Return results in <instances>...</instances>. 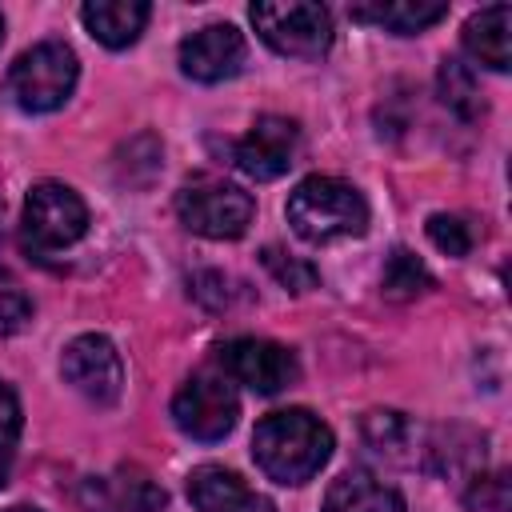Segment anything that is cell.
<instances>
[{
	"label": "cell",
	"instance_id": "obj_19",
	"mask_svg": "<svg viewBox=\"0 0 512 512\" xmlns=\"http://www.w3.org/2000/svg\"><path fill=\"white\" fill-rule=\"evenodd\" d=\"M440 100L464 120L480 116V108H484L480 104V88H476V76H472V68L464 60H444L440 64Z\"/></svg>",
	"mask_w": 512,
	"mask_h": 512
},
{
	"label": "cell",
	"instance_id": "obj_25",
	"mask_svg": "<svg viewBox=\"0 0 512 512\" xmlns=\"http://www.w3.org/2000/svg\"><path fill=\"white\" fill-rule=\"evenodd\" d=\"M16 436H20V400L0 380V452H8L16 444Z\"/></svg>",
	"mask_w": 512,
	"mask_h": 512
},
{
	"label": "cell",
	"instance_id": "obj_1",
	"mask_svg": "<svg viewBox=\"0 0 512 512\" xmlns=\"http://www.w3.org/2000/svg\"><path fill=\"white\" fill-rule=\"evenodd\" d=\"M252 456L260 464V472L276 484H304L312 480L328 456H332V428L304 412V408H288V412H272L256 424L252 432Z\"/></svg>",
	"mask_w": 512,
	"mask_h": 512
},
{
	"label": "cell",
	"instance_id": "obj_23",
	"mask_svg": "<svg viewBox=\"0 0 512 512\" xmlns=\"http://www.w3.org/2000/svg\"><path fill=\"white\" fill-rule=\"evenodd\" d=\"M428 240H432L440 252H448V256H468V248H472V228H468L460 216L436 212V216H428Z\"/></svg>",
	"mask_w": 512,
	"mask_h": 512
},
{
	"label": "cell",
	"instance_id": "obj_26",
	"mask_svg": "<svg viewBox=\"0 0 512 512\" xmlns=\"http://www.w3.org/2000/svg\"><path fill=\"white\" fill-rule=\"evenodd\" d=\"M4 512H40V508H32V504H12V508H4Z\"/></svg>",
	"mask_w": 512,
	"mask_h": 512
},
{
	"label": "cell",
	"instance_id": "obj_12",
	"mask_svg": "<svg viewBox=\"0 0 512 512\" xmlns=\"http://www.w3.org/2000/svg\"><path fill=\"white\" fill-rule=\"evenodd\" d=\"M188 500L200 512H276L268 496H260L256 488H248L236 472L220 464H200L188 476Z\"/></svg>",
	"mask_w": 512,
	"mask_h": 512
},
{
	"label": "cell",
	"instance_id": "obj_3",
	"mask_svg": "<svg viewBox=\"0 0 512 512\" xmlns=\"http://www.w3.org/2000/svg\"><path fill=\"white\" fill-rule=\"evenodd\" d=\"M80 64L64 40H44L20 52L4 76V96L20 112H56L76 88Z\"/></svg>",
	"mask_w": 512,
	"mask_h": 512
},
{
	"label": "cell",
	"instance_id": "obj_10",
	"mask_svg": "<svg viewBox=\"0 0 512 512\" xmlns=\"http://www.w3.org/2000/svg\"><path fill=\"white\" fill-rule=\"evenodd\" d=\"M248 44L232 24H204L200 32L180 40V72L200 84L232 80L244 68Z\"/></svg>",
	"mask_w": 512,
	"mask_h": 512
},
{
	"label": "cell",
	"instance_id": "obj_17",
	"mask_svg": "<svg viewBox=\"0 0 512 512\" xmlns=\"http://www.w3.org/2000/svg\"><path fill=\"white\" fill-rule=\"evenodd\" d=\"M364 440L388 456V460H400V464H412L416 460V428L404 412H388V408H376L364 416Z\"/></svg>",
	"mask_w": 512,
	"mask_h": 512
},
{
	"label": "cell",
	"instance_id": "obj_7",
	"mask_svg": "<svg viewBox=\"0 0 512 512\" xmlns=\"http://www.w3.org/2000/svg\"><path fill=\"white\" fill-rule=\"evenodd\" d=\"M240 416L236 388L224 372H192L172 396V420L192 440H224Z\"/></svg>",
	"mask_w": 512,
	"mask_h": 512
},
{
	"label": "cell",
	"instance_id": "obj_27",
	"mask_svg": "<svg viewBox=\"0 0 512 512\" xmlns=\"http://www.w3.org/2000/svg\"><path fill=\"white\" fill-rule=\"evenodd\" d=\"M0 40H4V16H0Z\"/></svg>",
	"mask_w": 512,
	"mask_h": 512
},
{
	"label": "cell",
	"instance_id": "obj_4",
	"mask_svg": "<svg viewBox=\"0 0 512 512\" xmlns=\"http://www.w3.org/2000/svg\"><path fill=\"white\" fill-rule=\"evenodd\" d=\"M176 216L204 240H236L252 224V196L220 176H192L176 192Z\"/></svg>",
	"mask_w": 512,
	"mask_h": 512
},
{
	"label": "cell",
	"instance_id": "obj_14",
	"mask_svg": "<svg viewBox=\"0 0 512 512\" xmlns=\"http://www.w3.org/2000/svg\"><path fill=\"white\" fill-rule=\"evenodd\" d=\"M152 8L144 0H88L80 8L84 28L104 44V48H128L140 40Z\"/></svg>",
	"mask_w": 512,
	"mask_h": 512
},
{
	"label": "cell",
	"instance_id": "obj_6",
	"mask_svg": "<svg viewBox=\"0 0 512 512\" xmlns=\"http://www.w3.org/2000/svg\"><path fill=\"white\" fill-rule=\"evenodd\" d=\"M260 40L296 60H316L332 44V16L324 4L312 0H288V4H252L248 8Z\"/></svg>",
	"mask_w": 512,
	"mask_h": 512
},
{
	"label": "cell",
	"instance_id": "obj_8",
	"mask_svg": "<svg viewBox=\"0 0 512 512\" xmlns=\"http://www.w3.org/2000/svg\"><path fill=\"white\" fill-rule=\"evenodd\" d=\"M216 364L232 384H244L256 396H276L300 376V364L284 344L256 340V336H236V340L220 344Z\"/></svg>",
	"mask_w": 512,
	"mask_h": 512
},
{
	"label": "cell",
	"instance_id": "obj_13",
	"mask_svg": "<svg viewBox=\"0 0 512 512\" xmlns=\"http://www.w3.org/2000/svg\"><path fill=\"white\" fill-rule=\"evenodd\" d=\"M464 52L492 72H508V64H512V8L492 4V8L472 12L464 24Z\"/></svg>",
	"mask_w": 512,
	"mask_h": 512
},
{
	"label": "cell",
	"instance_id": "obj_15",
	"mask_svg": "<svg viewBox=\"0 0 512 512\" xmlns=\"http://www.w3.org/2000/svg\"><path fill=\"white\" fill-rule=\"evenodd\" d=\"M324 512H404V500L392 484L372 472H344L324 496Z\"/></svg>",
	"mask_w": 512,
	"mask_h": 512
},
{
	"label": "cell",
	"instance_id": "obj_18",
	"mask_svg": "<svg viewBox=\"0 0 512 512\" xmlns=\"http://www.w3.org/2000/svg\"><path fill=\"white\" fill-rule=\"evenodd\" d=\"M100 492H108V508H116V512H160L164 508V488L152 484L136 468L116 472L112 480L100 484Z\"/></svg>",
	"mask_w": 512,
	"mask_h": 512
},
{
	"label": "cell",
	"instance_id": "obj_24",
	"mask_svg": "<svg viewBox=\"0 0 512 512\" xmlns=\"http://www.w3.org/2000/svg\"><path fill=\"white\" fill-rule=\"evenodd\" d=\"M468 508L476 512H500L508 504V480L496 472V476H472V488H468Z\"/></svg>",
	"mask_w": 512,
	"mask_h": 512
},
{
	"label": "cell",
	"instance_id": "obj_9",
	"mask_svg": "<svg viewBox=\"0 0 512 512\" xmlns=\"http://www.w3.org/2000/svg\"><path fill=\"white\" fill-rule=\"evenodd\" d=\"M60 376L64 384H72V392H80L88 404L96 408H108L120 400L124 392V364H120V352L108 336H96V332H84L76 336L64 356H60Z\"/></svg>",
	"mask_w": 512,
	"mask_h": 512
},
{
	"label": "cell",
	"instance_id": "obj_16",
	"mask_svg": "<svg viewBox=\"0 0 512 512\" xmlns=\"http://www.w3.org/2000/svg\"><path fill=\"white\" fill-rule=\"evenodd\" d=\"M448 16V4H428V0H376V4H356L352 8V20L360 24H376V28H388L396 36H412V32H424L432 28L436 20Z\"/></svg>",
	"mask_w": 512,
	"mask_h": 512
},
{
	"label": "cell",
	"instance_id": "obj_20",
	"mask_svg": "<svg viewBox=\"0 0 512 512\" xmlns=\"http://www.w3.org/2000/svg\"><path fill=\"white\" fill-rule=\"evenodd\" d=\"M380 284H384V296H392V300H412V296H420V292L432 284V276H428V268H424L412 252L396 248V252L388 256V264H384Z\"/></svg>",
	"mask_w": 512,
	"mask_h": 512
},
{
	"label": "cell",
	"instance_id": "obj_5",
	"mask_svg": "<svg viewBox=\"0 0 512 512\" xmlns=\"http://www.w3.org/2000/svg\"><path fill=\"white\" fill-rule=\"evenodd\" d=\"M88 232V208L76 196V188L60 184V180H44L28 192L24 212H20V236L28 252H60L68 244H76Z\"/></svg>",
	"mask_w": 512,
	"mask_h": 512
},
{
	"label": "cell",
	"instance_id": "obj_2",
	"mask_svg": "<svg viewBox=\"0 0 512 512\" xmlns=\"http://www.w3.org/2000/svg\"><path fill=\"white\" fill-rule=\"evenodd\" d=\"M288 224L308 244H336L368 228V204L340 176H308L288 196Z\"/></svg>",
	"mask_w": 512,
	"mask_h": 512
},
{
	"label": "cell",
	"instance_id": "obj_11",
	"mask_svg": "<svg viewBox=\"0 0 512 512\" xmlns=\"http://www.w3.org/2000/svg\"><path fill=\"white\" fill-rule=\"evenodd\" d=\"M296 144H300V132L292 120L284 116H260L232 148V160L244 176L252 180H276L292 168V156H296Z\"/></svg>",
	"mask_w": 512,
	"mask_h": 512
},
{
	"label": "cell",
	"instance_id": "obj_22",
	"mask_svg": "<svg viewBox=\"0 0 512 512\" xmlns=\"http://www.w3.org/2000/svg\"><path fill=\"white\" fill-rule=\"evenodd\" d=\"M264 268H268L284 288H292V292H308V288L320 284V272H316L308 260H300V256H292V252H280V248H264Z\"/></svg>",
	"mask_w": 512,
	"mask_h": 512
},
{
	"label": "cell",
	"instance_id": "obj_21",
	"mask_svg": "<svg viewBox=\"0 0 512 512\" xmlns=\"http://www.w3.org/2000/svg\"><path fill=\"white\" fill-rule=\"evenodd\" d=\"M28 320H32V300H28L24 284L8 268H0V336L20 332Z\"/></svg>",
	"mask_w": 512,
	"mask_h": 512
}]
</instances>
